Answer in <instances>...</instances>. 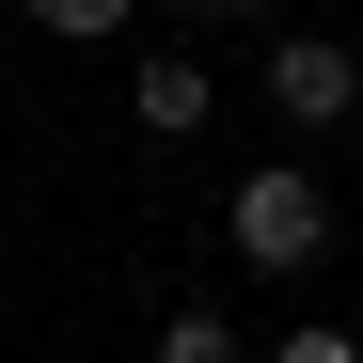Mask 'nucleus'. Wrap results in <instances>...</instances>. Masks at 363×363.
Masks as SVG:
<instances>
[{
	"instance_id": "obj_3",
	"label": "nucleus",
	"mask_w": 363,
	"mask_h": 363,
	"mask_svg": "<svg viewBox=\"0 0 363 363\" xmlns=\"http://www.w3.org/2000/svg\"><path fill=\"white\" fill-rule=\"evenodd\" d=\"M206 111H221V95H206V64H174V48H158V64L127 79V127H143V143H190Z\"/></svg>"
},
{
	"instance_id": "obj_2",
	"label": "nucleus",
	"mask_w": 363,
	"mask_h": 363,
	"mask_svg": "<svg viewBox=\"0 0 363 363\" xmlns=\"http://www.w3.org/2000/svg\"><path fill=\"white\" fill-rule=\"evenodd\" d=\"M269 111H284V127H347V111H363V64L332 32H269Z\"/></svg>"
},
{
	"instance_id": "obj_7",
	"label": "nucleus",
	"mask_w": 363,
	"mask_h": 363,
	"mask_svg": "<svg viewBox=\"0 0 363 363\" xmlns=\"http://www.w3.org/2000/svg\"><path fill=\"white\" fill-rule=\"evenodd\" d=\"M174 16H253V0H174Z\"/></svg>"
},
{
	"instance_id": "obj_1",
	"label": "nucleus",
	"mask_w": 363,
	"mask_h": 363,
	"mask_svg": "<svg viewBox=\"0 0 363 363\" xmlns=\"http://www.w3.org/2000/svg\"><path fill=\"white\" fill-rule=\"evenodd\" d=\"M237 253H253V269H316V253H332V190H316L300 158L237 174Z\"/></svg>"
},
{
	"instance_id": "obj_4",
	"label": "nucleus",
	"mask_w": 363,
	"mask_h": 363,
	"mask_svg": "<svg viewBox=\"0 0 363 363\" xmlns=\"http://www.w3.org/2000/svg\"><path fill=\"white\" fill-rule=\"evenodd\" d=\"M16 16H32V32H64V48H111V32H127V0H16Z\"/></svg>"
},
{
	"instance_id": "obj_6",
	"label": "nucleus",
	"mask_w": 363,
	"mask_h": 363,
	"mask_svg": "<svg viewBox=\"0 0 363 363\" xmlns=\"http://www.w3.org/2000/svg\"><path fill=\"white\" fill-rule=\"evenodd\" d=\"M269 363H363V347H347V332H332V316H316V332H284V347H269Z\"/></svg>"
},
{
	"instance_id": "obj_5",
	"label": "nucleus",
	"mask_w": 363,
	"mask_h": 363,
	"mask_svg": "<svg viewBox=\"0 0 363 363\" xmlns=\"http://www.w3.org/2000/svg\"><path fill=\"white\" fill-rule=\"evenodd\" d=\"M158 363H253V347H237V332L206 316V300H190V316H158Z\"/></svg>"
}]
</instances>
